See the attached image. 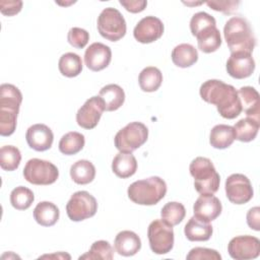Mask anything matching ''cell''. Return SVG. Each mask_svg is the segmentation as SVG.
Segmentation results:
<instances>
[{
	"mask_svg": "<svg viewBox=\"0 0 260 260\" xmlns=\"http://www.w3.org/2000/svg\"><path fill=\"white\" fill-rule=\"evenodd\" d=\"M199 93L204 102L216 106L217 112L224 119H235L242 112L238 91L221 80H206L201 84Z\"/></svg>",
	"mask_w": 260,
	"mask_h": 260,
	"instance_id": "1",
	"label": "cell"
},
{
	"mask_svg": "<svg viewBox=\"0 0 260 260\" xmlns=\"http://www.w3.org/2000/svg\"><path fill=\"white\" fill-rule=\"evenodd\" d=\"M22 102L20 90L13 84L0 85V135L10 136L16 128V120Z\"/></svg>",
	"mask_w": 260,
	"mask_h": 260,
	"instance_id": "2",
	"label": "cell"
},
{
	"mask_svg": "<svg viewBox=\"0 0 260 260\" xmlns=\"http://www.w3.org/2000/svg\"><path fill=\"white\" fill-rule=\"evenodd\" d=\"M224 40L231 53L251 54L256 46V38L249 21L242 16H233L224 24Z\"/></svg>",
	"mask_w": 260,
	"mask_h": 260,
	"instance_id": "3",
	"label": "cell"
},
{
	"mask_svg": "<svg viewBox=\"0 0 260 260\" xmlns=\"http://www.w3.org/2000/svg\"><path fill=\"white\" fill-rule=\"evenodd\" d=\"M129 199L139 205H154L158 203L167 193L166 182L152 176L133 182L127 190Z\"/></svg>",
	"mask_w": 260,
	"mask_h": 260,
	"instance_id": "4",
	"label": "cell"
},
{
	"mask_svg": "<svg viewBox=\"0 0 260 260\" xmlns=\"http://www.w3.org/2000/svg\"><path fill=\"white\" fill-rule=\"evenodd\" d=\"M189 171L194 178V187L199 194H214L217 192L220 177L209 158L203 156L194 158L189 166Z\"/></svg>",
	"mask_w": 260,
	"mask_h": 260,
	"instance_id": "5",
	"label": "cell"
},
{
	"mask_svg": "<svg viewBox=\"0 0 260 260\" xmlns=\"http://www.w3.org/2000/svg\"><path fill=\"white\" fill-rule=\"evenodd\" d=\"M147 138V127L141 122H131L116 133L114 143L120 152L132 153L142 146Z\"/></svg>",
	"mask_w": 260,
	"mask_h": 260,
	"instance_id": "6",
	"label": "cell"
},
{
	"mask_svg": "<svg viewBox=\"0 0 260 260\" xmlns=\"http://www.w3.org/2000/svg\"><path fill=\"white\" fill-rule=\"evenodd\" d=\"M96 26L100 35L108 41L117 42L127 30L125 18L122 13L113 7L105 8L99 15Z\"/></svg>",
	"mask_w": 260,
	"mask_h": 260,
	"instance_id": "7",
	"label": "cell"
},
{
	"mask_svg": "<svg viewBox=\"0 0 260 260\" xmlns=\"http://www.w3.org/2000/svg\"><path fill=\"white\" fill-rule=\"evenodd\" d=\"M24 179L32 185H51L59 177L57 167L49 160L30 158L23 169Z\"/></svg>",
	"mask_w": 260,
	"mask_h": 260,
	"instance_id": "8",
	"label": "cell"
},
{
	"mask_svg": "<svg viewBox=\"0 0 260 260\" xmlns=\"http://www.w3.org/2000/svg\"><path fill=\"white\" fill-rule=\"evenodd\" d=\"M147 238L151 251L157 255L167 254L174 247L173 226L162 219H154L149 223Z\"/></svg>",
	"mask_w": 260,
	"mask_h": 260,
	"instance_id": "9",
	"label": "cell"
},
{
	"mask_svg": "<svg viewBox=\"0 0 260 260\" xmlns=\"http://www.w3.org/2000/svg\"><path fill=\"white\" fill-rule=\"evenodd\" d=\"M96 211V199L86 191L75 192L66 204V213L72 221H81L92 217Z\"/></svg>",
	"mask_w": 260,
	"mask_h": 260,
	"instance_id": "10",
	"label": "cell"
},
{
	"mask_svg": "<svg viewBox=\"0 0 260 260\" xmlns=\"http://www.w3.org/2000/svg\"><path fill=\"white\" fill-rule=\"evenodd\" d=\"M225 194L234 204H245L253 197V187L247 176L243 174H232L225 180Z\"/></svg>",
	"mask_w": 260,
	"mask_h": 260,
	"instance_id": "11",
	"label": "cell"
},
{
	"mask_svg": "<svg viewBox=\"0 0 260 260\" xmlns=\"http://www.w3.org/2000/svg\"><path fill=\"white\" fill-rule=\"evenodd\" d=\"M228 252L236 260L257 258L260 254V241L249 235L235 237L228 244Z\"/></svg>",
	"mask_w": 260,
	"mask_h": 260,
	"instance_id": "12",
	"label": "cell"
},
{
	"mask_svg": "<svg viewBox=\"0 0 260 260\" xmlns=\"http://www.w3.org/2000/svg\"><path fill=\"white\" fill-rule=\"evenodd\" d=\"M105 111L104 103L100 96H91L79 108L76 113L78 126L84 129H93Z\"/></svg>",
	"mask_w": 260,
	"mask_h": 260,
	"instance_id": "13",
	"label": "cell"
},
{
	"mask_svg": "<svg viewBox=\"0 0 260 260\" xmlns=\"http://www.w3.org/2000/svg\"><path fill=\"white\" fill-rule=\"evenodd\" d=\"M164 23L155 16H145L135 25L133 36L141 44H150L157 41L164 34Z\"/></svg>",
	"mask_w": 260,
	"mask_h": 260,
	"instance_id": "14",
	"label": "cell"
},
{
	"mask_svg": "<svg viewBox=\"0 0 260 260\" xmlns=\"http://www.w3.org/2000/svg\"><path fill=\"white\" fill-rule=\"evenodd\" d=\"M230 76L236 79H244L251 76L255 70V61L251 54L245 52L231 53L225 65Z\"/></svg>",
	"mask_w": 260,
	"mask_h": 260,
	"instance_id": "15",
	"label": "cell"
},
{
	"mask_svg": "<svg viewBox=\"0 0 260 260\" xmlns=\"http://www.w3.org/2000/svg\"><path fill=\"white\" fill-rule=\"evenodd\" d=\"M222 210L221 203L213 194H201L193 205L194 216L210 222L216 219Z\"/></svg>",
	"mask_w": 260,
	"mask_h": 260,
	"instance_id": "16",
	"label": "cell"
},
{
	"mask_svg": "<svg viewBox=\"0 0 260 260\" xmlns=\"http://www.w3.org/2000/svg\"><path fill=\"white\" fill-rule=\"evenodd\" d=\"M112 60V51L102 43H92L85 50L84 63L91 71H101L109 66Z\"/></svg>",
	"mask_w": 260,
	"mask_h": 260,
	"instance_id": "17",
	"label": "cell"
},
{
	"mask_svg": "<svg viewBox=\"0 0 260 260\" xmlns=\"http://www.w3.org/2000/svg\"><path fill=\"white\" fill-rule=\"evenodd\" d=\"M25 139L30 148L36 151H45L51 148L54 140L52 130L45 124H35L28 127Z\"/></svg>",
	"mask_w": 260,
	"mask_h": 260,
	"instance_id": "18",
	"label": "cell"
},
{
	"mask_svg": "<svg viewBox=\"0 0 260 260\" xmlns=\"http://www.w3.org/2000/svg\"><path fill=\"white\" fill-rule=\"evenodd\" d=\"M114 247L119 255L125 257L133 256L141 249V240L132 231H122L117 234Z\"/></svg>",
	"mask_w": 260,
	"mask_h": 260,
	"instance_id": "19",
	"label": "cell"
},
{
	"mask_svg": "<svg viewBox=\"0 0 260 260\" xmlns=\"http://www.w3.org/2000/svg\"><path fill=\"white\" fill-rule=\"evenodd\" d=\"M242 111L247 117L260 121V96L258 91L252 86H243L238 90Z\"/></svg>",
	"mask_w": 260,
	"mask_h": 260,
	"instance_id": "20",
	"label": "cell"
},
{
	"mask_svg": "<svg viewBox=\"0 0 260 260\" xmlns=\"http://www.w3.org/2000/svg\"><path fill=\"white\" fill-rule=\"evenodd\" d=\"M212 225L196 216H192L184 228L186 238L191 242L208 241L212 236Z\"/></svg>",
	"mask_w": 260,
	"mask_h": 260,
	"instance_id": "21",
	"label": "cell"
},
{
	"mask_svg": "<svg viewBox=\"0 0 260 260\" xmlns=\"http://www.w3.org/2000/svg\"><path fill=\"white\" fill-rule=\"evenodd\" d=\"M99 96L104 103L105 111L113 112L118 110L125 102V92L118 84H107L99 92Z\"/></svg>",
	"mask_w": 260,
	"mask_h": 260,
	"instance_id": "22",
	"label": "cell"
},
{
	"mask_svg": "<svg viewBox=\"0 0 260 260\" xmlns=\"http://www.w3.org/2000/svg\"><path fill=\"white\" fill-rule=\"evenodd\" d=\"M236 139V133L233 126L225 124L215 125L209 135V143L216 149L230 147Z\"/></svg>",
	"mask_w": 260,
	"mask_h": 260,
	"instance_id": "23",
	"label": "cell"
},
{
	"mask_svg": "<svg viewBox=\"0 0 260 260\" xmlns=\"http://www.w3.org/2000/svg\"><path fill=\"white\" fill-rule=\"evenodd\" d=\"M137 160L132 153L119 152L112 161V171L122 179L129 178L136 173Z\"/></svg>",
	"mask_w": 260,
	"mask_h": 260,
	"instance_id": "24",
	"label": "cell"
},
{
	"mask_svg": "<svg viewBox=\"0 0 260 260\" xmlns=\"http://www.w3.org/2000/svg\"><path fill=\"white\" fill-rule=\"evenodd\" d=\"M60 216L59 208L50 201H42L34 209L35 220L43 226L54 225Z\"/></svg>",
	"mask_w": 260,
	"mask_h": 260,
	"instance_id": "25",
	"label": "cell"
},
{
	"mask_svg": "<svg viewBox=\"0 0 260 260\" xmlns=\"http://www.w3.org/2000/svg\"><path fill=\"white\" fill-rule=\"evenodd\" d=\"M173 63L181 68H187L195 64L198 60V52L194 46L190 44H180L172 51Z\"/></svg>",
	"mask_w": 260,
	"mask_h": 260,
	"instance_id": "26",
	"label": "cell"
},
{
	"mask_svg": "<svg viewBox=\"0 0 260 260\" xmlns=\"http://www.w3.org/2000/svg\"><path fill=\"white\" fill-rule=\"evenodd\" d=\"M198 49L203 53L215 52L221 45V37L216 26H209L201 30L197 36Z\"/></svg>",
	"mask_w": 260,
	"mask_h": 260,
	"instance_id": "27",
	"label": "cell"
},
{
	"mask_svg": "<svg viewBox=\"0 0 260 260\" xmlns=\"http://www.w3.org/2000/svg\"><path fill=\"white\" fill-rule=\"evenodd\" d=\"M70 177L78 185H86L93 181L95 177V168L87 159H79L70 168Z\"/></svg>",
	"mask_w": 260,
	"mask_h": 260,
	"instance_id": "28",
	"label": "cell"
},
{
	"mask_svg": "<svg viewBox=\"0 0 260 260\" xmlns=\"http://www.w3.org/2000/svg\"><path fill=\"white\" fill-rule=\"evenodd\" d=\"M259 127L260 121L256 119L246 117L239 120L234 126L236 139L242 142H250L254 140L258 134Z\"/></svg>",
	"mask_w": 260,
	"mask_h": 260,
	"instance_id": "29",
	"label": "cell"
},
{
	"mask_svg": "<svg viewBox=\"0 0 260 260\" xmlns=\"http://www.w3.org/2000/svg\"><path fill=\"white\" fill-rule=\"evenodd\" d=\"M162 82V74L160 70L154 66H148L142 69L138 76L140 88L146 92L156 91Z\"/></svg>",
	"mask_w": 260,
	"mask_h": 260,
	"instance_id": "30",
	"label": "cell"
},
{
	"mask_svg": "<svg viewBox=\"0 0 260 260\" xmlns=\"http://www.w3.org/2000/svg\"><path fill=\"white\" fill-rule=\"evenodd\" d=\"M58 68L63 76L75 77L82 71L81 57L72 52L65 53L59 59Z\"/></svg>",
	"mask_w": 260,
	"mask_h": 260,
	"instance_id": "31",
	"label": "cell"
},
{
	"mask_svg": "<svg viewBox=\"0 0 260 260\" xmlns=\"http://www.w3.org/2000/svg\"><path fill=\"white\" fill-rule=\"evenodd\" d=\"M85 144L84 135L71 131L63 135L59 141V150L65 155H73L78 153Z\"/></svg>",
	"mask_w": 260,
	"mask_h": 260,
	"instance_id": "32",
	"label": "cell"
},
{
	"mask_svg": "<svg viewBox=\"0 0 260 260\" xmlns=\"http://www.w3.org/2000/svg\"><path fill=\"white\" fill-rule=\"evenodd\" d=\"M21 160V153L16 146L4 145L0 148V167L4 171H14Z\"/></svg>",
	"mask_w": 260,
	"mask_h": 260,
	"instance_id": "33",
	"label": "cell"
},
{
	"mask_svg": "<svg viewBox=\"0 0 260 260\" xmlns=\"http://www.w3.org/2000/svg\"><path fill=\"white\" fill-rule=\"evenodd\" d=\"M160 215L162 220L174 226L182 222L186 215V209L182 203L172 201L164 205L160 211Z\"/></svg>",
	"mask_w": 260,
	"mask_h": 260,
	"instance_id": "34",
	"label": "cell"
},
{
	"mask_svg": "<svg viewBox=\"0 0 260 260\" xmlns=\"http://www.w3.org/2000/svg\"><path fill=\"white\" fill-rule=\"evenodd\" d=\"M113 257H114V250L111 244L108 241L100 240V241H95L89 248L88 252L81 255L79 259L111 260L113 259Z\"/></svg>",
	"mask_w": 260,
	"mask_h": 260,
	"instance_id": "35",
	"label": "cell"
},
{
	"mask_svg": "<svg viewBox=\"0 0 260 260\" xmlns=\"http://www.w3.org/2000/svg\"><path fill=\"white\" fill-rule=\"evenodd\" d=\"M35 200L32 191L24 186L14 188L10 193V203L17 210L27 209Z\"/></svg>",
	"mask_w": 260,
	"mask_h": 260,
	"instance_id": "36",
	"label": "cell"
},
{
	"mask_svg": "<svg viewBox=\"0 0 260 260\" xmlns=\"http://www.w3.org/2000/svg\"><path fill=\"white\" fill-rule=\"evenodd\" d=\"M209 26H216V21L213 16L204 11L195 13L190 20V30L194 37Z\"/></svg>",
	"mask_w": 260,
	"mask_h": 260,
	"instance_id": "37",
	"label": "cell"
},
{
	"mask_svg": "<svg viewBox=\"0 0 260 260\" xmlns=\"http://www.w3.org/2000/svg\"><path fill=\"white\" fill-rule=\"evenodd\" d=\"M67 41L72 47L76 49H82L87 45L89 41V34L83 28L72 27L68 31Z\"/></svg>",
	"mask_w": 260,
	"mask_h": 260,
	"instance_id": "38",
	"label": "cell"
},
{
	"mask_svg": "<svg viewBox=\"0 0 260 260\" xmlns=\"http://www.w3.org/2000/svg\"><path fill=\"white\" fill-rule=\"evenodd\" d=\"M187 260H220V254L213 249L195 247L189 251L186 256Z\"/></svg>",
	"mask_w": 260,
	"mask_h": 260,
	"instance_id": "39",
	"label": "cell"
},
{
	"mask_svg": "<svg viewBox=\"0 0 260 260\" xmlns=\"http://www.w3.org/2000/svg\"><path fill=\"white\" fill-rule=\"evenodd\" d=\"M206 4L215 11H220L224 14H231L235 12L238 9V6L240 4V1H232V0H225V1H207Z\"/></svg>",
	"mask_w": 260,
	"mask_h": 260,
	"instance_id": "40",
	"label": "cell"
},
{
	"mask_svg": "<svg viewBox=\"0 0 260 260\" xmlns=\"http://www.w3.org/2000/svg\"><path fill=\"white\" fill-rule=\"evenodd\" d=\"M22 1L19 0H2L0 1V11L3 15L12 16L20 12Z\"/></svg>",
	"mask_w": 260,
	"mask_h": 260,
	"instance_id": "41",
	"label": "cell"
},
{
	"mask_svg": "<svg viewBox=\"0 0 260 260\" xmlns=\"http://www.w3.org/2000/svg\"><path fill=\"white\" fill-rule=\"evenodd\" d=\"M119 3L131 13L143 11L147 5V1L145 0H120Z\"/></svg>",
	"mask_w": 260,
	"mask_h": 260,
	"instance_id": "42",
	"label": "cell"
},
{
	"mask_svg": "<svg viewBox=\"0 0 260 260\" xmlns=\"http://www.w3.org/2000/svg\"><path fill=\"white\" fill-rule=\"evenodd\" d=\"M247 223L254 231L260 230V208L258 206L252 207L247 212Z\"/></svg>",
	"mask_w": 260,
	"mask_h": 260,
	"instance_id": "43",
	"label": "cell"
},
{
	"mask_svg": "<svg viewBox=\"0 0 260 260\" xmlns=\"http://www.w3.org/2000/svg\"><path fill=\"white\" fill-rule=\"evenodd\" d=\"M46 257H49V258H52V257H57V258H67V259H70V255L66 254V253H59V254H54V255H45V256H42V258H46Z\"/></svg>",
	"mask_w": 260,
	"mask_h": 260,
	"instance_id": "44",
	"label": "cell"
}]
</instances>
